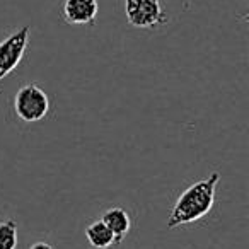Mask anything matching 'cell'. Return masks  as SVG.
Wrapping results in <instances>:
<instances>
[{"mask_svg": "<svg viewBox=\"0 0 249 249\" xmlns=\"http://www.w3.org/2000/svg\"><path fill=\"white\" fill-rule=\"evenodd\" d=\"M29 26H22L0 41V82L21 63L29 43Z\"/></svg>", "mask_w": 249, "mask_h": 249, "instance_id": "obj_4", "label": "cell"}, {"mask_svg": "<svg viewBox=\"0 0 249 249\" xmlns=\"http://www.w3.org/2000/svg\"><path fill=\"white\" fill-rule=\"evenodd\" d=\"M218 181H220V174L212 173L207 179L190 184L174 203L169 218H167V229H178L188 224H195L210 213L215 203V191H217Z\"/></svg>", "mask_w": 249, "mask_h": 249, "instance_id": "obj_1", "label": "cell"}, {"mask_svg": "<svg viewBox=\"0 0 249 249\" xmlns=\"http://www.w3.org/2000/svg\"><path fill=\"white\" fill-rule=\"evenodd\" d=\"M97 12H99L97 0H63V19L72 26L94 24Z\"/></svg>", "mask_w": 249, "mask_h": 249, "instance_id": "obj_5", "label": "cell"}, {"mask_svg": "<svg viewBox=\"0 0 249 249\" xmlns=\"http://www.w3.org/2000/svg\"><path fill=\"white\" fill-rule=\"evenodd\" d=\"M18 246V224L14 220L0 222V249H16Z\"/></svg>", "mask_w": 249, "mask_h": 249, "instance_id": "obj_8", "label": "cell"}, {"mask_svg": "<svg viewBox=\"0 0 249 249\" xmlns=\"http://www.w3.org/2000/svg\"><path fill=\"white\" fill-rule=\"evenodd\" d=\"M29 249H53L48 242H35Z\"/></svg>", "mask_w": 249, "mask_h": 249, "instance_id": "obj_9", "label": "cell"}, {"mask_svg": "<svg viewBox=\"0 0 249 249\" xmlns=\"http://www.w3.org/2000/svg\"><path fill=\"white\" fill-rule=\"evenodd\" d=\"M86 237L94 249H109L114 246V235L103 220H96L86 227Z\"/></svg>", "mask_w": 249, "mask_h": 249, "instance_id": "obj_7", "label": "cell"}, {"mask_svg": "<svg viewBox=\"0 0 249 249\" xmlns=\"http://www.w3.org/2000/svg\"><path fill=\"white\" fill-rule=\"evenodd\" d=\"M101 220H103L104 224H106V227L113 232L114 246L121 244V241H123V239L126 237V234H128L130 225H132L130 215L126 213L124 208H121V207H113V208H109V210H106Z\"/></svg>", "mask_w": 249, "mask_h": 249, "instance_id": "obj_6", "label": "cell"}, {"mask_svg": "<svg viewBox=\"0 0 249 249\" xmlns=\"http://www.w3.org/2000/svg\"><path fill=\"white\" fill-rule=\"evenodd\" d=\"M16 114L26 123L41 121L50 111V99L46 92L36 84H26L14 97Z\"/></svg>", "mask_w": 249, "mask_h": 249, "instance_id": "obj_2", "label": "cell"}, {"mask_svg": "<svg viewBox=\"0 0 249 249\" xmlns=\"http://www.w3.org/2000/svg\"><path fill=\"white\" fill-rule=\"evenodd\" d=\"M124 14L130 26L139 29H154L167 22L160 0H124Z\"/></svg>", "mask_w": 249, "mask_h": 249, "instance_id": "obj_3", "label": "cell"}]
</instances>
